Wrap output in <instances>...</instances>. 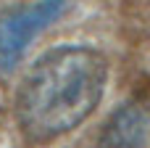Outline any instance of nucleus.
<instances>
[{"instance_id":"f03ea898","label":"nucleus","mask_w":150,"mask_h":148,"mask_svg":"<svg viewBox=\"0 0 150 148\" xmlns=\"http://www.w3.org/2000/svg\"><path fill=\"white\" fill-rule=\"evenodd\" d=\"M69 0H26L0 11V74H11L24 58L26 48L53 26Z\"/></svg>"},{"instance_id":"7ed1b4c3","label":"nucleus","mask_w":150,"mask_h":148,"mask_svg":"<svg viewBox=\"0 0 150 148\" xmlns=\"http://www.w3.org/2000/svg\"><path fill=\"white\" fill-rule=\"evenodd\" d=\"M150 109L140 101H127L103 122L98 148H148Z\"/></svg>"},{"instance_id":"f257e3e1","label":"nucleus","mask_w":150,"mask_h":148,"mask_svg":"<svg viewBox=\"0 0 150 148\" xmlns=\"http://www.w3.org/2000/svg\"><path fill=\"white\" fill-rule=\"evenodd\" d=\"M108 61L92 45H55L21 77L13 98L29 143H53L84 124L108 87Z\"/></svg>"}]
</instances>
